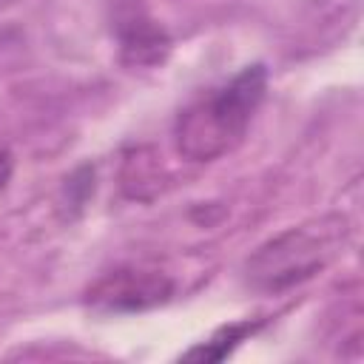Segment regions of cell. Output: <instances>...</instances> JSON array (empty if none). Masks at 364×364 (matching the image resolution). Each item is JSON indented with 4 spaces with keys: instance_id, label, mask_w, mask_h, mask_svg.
I'll use <instances>...</instances> for the list:
<instances>
[{
    "instance_id": "1",
    "label": "cell",
    "mask_w": 364,
    "mask_h": 364,
    "mask_svg": "<svg viewBox=\"0 0 364 364\" xmlns=\"http://www.w3.org/2000/svg\"><path fill=\"white\" fill-rule=\"evenodd\" d=\"M267 94V68L262 63L242 68L225 85L196 97L173 122V145L188 162H213L230 154L247 134Z\"/></svg>"
},
{
    "instance_id": "2",
    "label": "cell",
    "mask_w": 364,
    "mask_h": 364,
    "mask_svg": "<svg viewBox=\"0 0 364 364\" xmlns=\"http://www.w3.org/2000/svg\"><path fill=\"white\" fill-rule=\"evenodd\" d=\"M350 222L338 213L293 225L262 242L245 262V282L259 293H284L318 276L344 250Z\"/></svg>"
},
{
    "instance_id": "3",
    "label": "cell",
    "mask_w": 364,
    "mask_h": 364,
    "mask_svg": "<svg viewBox=\"0 0 364 364\" xmlns=\"http://www.w3.org/2000/svg\"><path fill=\"white\" fill-rule=\"evenodd\" d=\"M173 279L162 267L122 264L102 273L88 290L85 301L97 313H142L173 299Z\"/></svg>"
},
{
    "instance_id": "4",
    "label": "cell",
    "mask_w": 364,
    "mask_h": 364,
    "mask_svg": "<svg viewBox=\"0 0 364 364\" xmlns=\"http://www.w3.org/2000/svg\"><path fill=\"white\" fill-rule=\"evenodd\" d=\"M114 34L119 43V60L131 68H156L171 54L168 31L142 6L122 9L114 23Z\"/></svg>"
},
{
    "instance_id": "5",
    "label": "cell",
    "mask_w": 364,
    "mask_h": 364,
    "mask_svg": "<svg viewBox=\"0 0 364 364\" xmlns=\"http://www.w3.org/2000/svg\"><path fill=\"white\" fill-rule=\"evenodd\" d=\"M165 168L154 148L136 145L122 154L119 162V188L134 202H151L165 191Z\"/></svg>"
},
{
    "instance_id": "6",
    "label": "cell",
    "mask_w": 364,
    "mask_h": 364,
    "mask_svg": "<svg viewBox=\"0 0 364 364\" xmlns=\"http://www.w3.org/2000/svg\"><path fill=\"white\" fill-rule=\"evenodd\" d=\"M259 327V321H239V324H228L222 327L219 333H213L208 341H202L199 347L188 350L185 358H193V361H222L225 355L233 353V347L239 341H245L253 330Z\"/></svg>"
},
{
    "instance_id": "7",
    "label": "cell",
    "mask_w": 364,
    "mask_h": 364,
    "mask_svg": "<svg viewBox=\"0 0 364 364\" xmlns=\"http://www.w3.org/2000/svg\"><path fill=\"white\" fill-rule=\"evenodd\" d=\"M11 171H14L11 154H9V151H0V191L9 185V179H11Z\"/></svg>"
}]
</instances>
